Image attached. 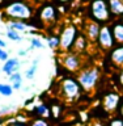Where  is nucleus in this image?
<instances>
[{"instance_id":"nucleus-1","label":"nucleus","mask_w":123,"mask_h":126,"mask_svg":"<svg viewBox=\"0 0 123 126\" xmlns=\"http://www.w3.org/2000/svg\"><path fill=\"white\" fill-rule=\"evenodd\" d=\"M59 94L68 102H73L80 98L82 89L80 84H79L77 79H75L72 76H67V78H62L59 80Z\"/></svg>"},{"instance_id":"nucleus-2","label":"nucleus","mask_w":123,"mask_h":126,"mask_svg":"<svg viewBox=\"0 0 123 126\" xmlns=\"http://www.w3.org/2000/svg\"><path fill=\"white\" fill-rule=\"evenodd\" d=\"M101 78V71L97 67H85L81 68L77 74V81L84 92H92L97 88Z\"/></svg>"},{"instance_id":"nucleus-3","label":"nucleus","mask_w":123,"mask_h":126,"mask_svg":"<svg viewBox=\"0 0 123 126\" xmlns=\"http://www.w3.org/2000/svg\"><path fill=\"white\" fill-rule=\"evenodd\" d=\"M4 13L8 18L16 20V21H24L33 16V8L22 0H17V1L8 4Z\"/></svg>"},{"instance_id":"nucleus-4","label":"nucleus","mask_w":123,"mask_h":126,"mask_svg":"<svg viewBox=\"0 0 123 126\" xmlns=\"http://www.w3.org/2000/svg\"><path fill=\"white\" fill-rule=\"evenodd\" d=\"M79 35V30L76 25L73 24H68L62 29L60 35H59V39H60V50L63 53H67V51H71L73 47V43L76 41Z\"/></svg>"},{"instance_id":"nucleus-5","label":"nucleus","mask_w":123,"mask_h":126,"mask_svg":"<svg viewBox=\"0 0 123 126\" xmlns=\"http://www.w3.org/2000/svg\"><path fill=\"white\" fill-rule=\"evenodd\" d=\"M82 63H84V59L81 54H77L72 50L62 53L60 55V64L69 72H79L82 68Z\"/></svg>"},{"instance_id":"nucleus-6","label":"nucleus","mask_w":123,"mask_h":126,"mask_svg":"<svg viewBox=\"0 0 123 126\" xmlns=\"http://www.w3.org/2000/svg\"><path fill=\"white\" fill-rule=\"evenodd\" d=\"M92 18L96 20V22L108 21L110 18V9L106 0H93L89 7Z\"/></svg>"},{"instance_id":"nucleus-7","label":"nucleus","mask_w":123,"mask_h":126,"mask_svg":"<svg viewBox=\"0 0 123 126\" xmlns=\"http://www.w3.org/2000/svg\"><path fill=\"white\" fill-rule=\"evenodd\" d=\"M121 100H122V96L117 91H111V92L105 93L104 97H102V101H101L102 109L106 113H115V112H118Z\"/></svg>"},{"instance_id":"nucleus-8","label":"nucleus","mask_w":123,"mask_h":126,"mask_svg":"<svg viewBox=\"0 0 123 126\" xmlns=\"http://www.w3.org/2000/svg\"><path fill=\"white\" fill-rule=\"evenodd\" d=\"M97 45L101 50H111L114 45H115V41H114V37H113V32H111V28L109 25H104L101 26L100 29V34H98V38H97Z\"/></svg>"},{"instance_id":"nucleus-9","label":"nucleus","mask_w":123,"mask_h":126,"mask_svg":"<svg viewBox=\"0 0 123 126\" xmlns=\"http://www.w3.org/2000/svg\"><path fill=\"white\" fill-rule=\"evenodd\" d=\"M56 8L51 4H47V5H43L39 11V18L42 20V22L45 24H51L53 21L56 20Z\"/></svg>"},{"instance_id":"nucleus-10","label":"nucleus","mask_w":123,"mask_h":126,"mask_svg":"<svg viewBox=\"0 0 123 126\" xmlns=\"http://www.w3.org/2000/svg\"><path fill=\"white\" fill-rule=\"evenodd\" d=\"M100 24L96 22V21H88L86 22V26L84 29V34L86 39L89 42H97V38H98V34H100Z\"/></svg>"},{"instance_id":"nucleus-11","label":"nucleus","mask_w":123,"mask_h":126,"mask_svg":"<svg viewBox=\"0 0 123 126\" xmlns=\"http://www.w3.org/2000/svg\"><path fill=\"white\" fill-rule=\"evenodd\" d=\"M20 67H21V62H20V59L16 58V57H12V58H8L7 61L4 62V64L1 67V71L7 75V76H11L12 74L18 72Z\"/></svg>"},{"instance_id":"nucleus-12","label":"nucleus","mask_w":123,"mask_h":126,"mask_svg":"<svg viewBox=\"0 0 123 126\" xmlns=\"http://www.w3.org/2000/svg\"><path fill=\"white\" fill-rule=\"evenodd\" d=\"M110 62L117 68H123V45H118L110 50Z\"/></svg>"},{"instance_id":"nucleus-13","label":"nucleus","mask_w":123,"mask_h":126,"mask_svg":"<svg viewBox=\"0 0 123 126\" xmlns=\"http://www.w3.org/2000/svg\"><path fill=\"white\" fill-rule=\"evenodd\" d=\"M88 43H89V41L86 39L85 34H79L76 41H75V43H73L72 51L82 55V53H85V50L88 49Z\"/></svg>"},{"instance_id":"nucleus-14","label":"nucleus","mask_w":123,"mask_h":126,"mask_svg":"<svg viewBox=\"0 0 123 126\" xmlns=\"http://www.w3.org/2000/svg\"><path fill=\"white\" fill-rule=\"evenodd\" d=\"M110 28H111L113 37H114L115 43H118V45H123V22L122 21H117V22H114Z\"/></svg>"},{"instance_id":"nucleus-15","label":"nucleus","mask_w":123,"mask_h":126,"mask_svg":"<svg viewBox=\"0 0 123 126\" xmlns=\"http://www.w3.org/2000/svg\"><path fill=\"white\" fill-rule=\"evenodd\" d=\"M110 13L114 16H123V0H109Z\"/></svg>"},{"instance_id":"nucleus-16","label":"nucleus","mask_w":123,"mask_h":126,"mask_svg":"<svg viewBox=\"0 0 123 126\" xmlns=\"http://www.w3.org/2000/svg\"><path fill=\"white\" fill-rule=\"evenodd\" d=\"M8 81H9V84L12 85V88L14 91L20 89V88H22V84H24V76L18 71V72H14V74H12L11 76H8Z\"/></svg>"},{"instance_id":"nucleus-17","label":"nucleus","mask_w":123,"mask_h":126,"mask_svg":"<svg viewBox=\"0 0 123 126\" xmlns=\"http://www.w3.org/2000/svg\"><path fill=\"white\" fill-rule=\"evenodd\" d=\"M31 110L37 114V116L42 117V118H47L50 116V108L47 106L45 102H38V104H34Z\"/></svg>"},{"instance_id":"nucleus-18","label":"nucleus","mask_w":123,"mask_h":126,"mask_svg":"<svg viewBox=\"0 0 123 126\" xmlns=\"http://www.w3.org/2000/svg\"><path fill=\"white\" fill-rule=\"evenodd\" d=\"M29 28H31L30 24H26L25 21H16V20H13V21H11L9 24H8V29H13L16 32H25Z\"/></svg>"},{"instance_id":"nucleus-19","label":"nucleus","mask_w":123,"mask_h":126,"mask_svg":"<svg viewBox=\"0 0 123 126\" xmlns=\"http://www.w3.org/2000/svg\"><path fill=\"white\" fill-rule=\"evenodd\" d=\"M38 63H39V59L38 58L33 59V61H31L30 67L25 71V75H24V76H25L27 80H33V79L35 78V74H37V70H38Z\"/></svg>"},{"instance_id":"nucleus-20","label":"nucleus","mask_w":123,"mask_h":126,"mask_svg":"<svg viewBox=\"0 0 123 126\" xmlns=\"http://www.w3.org/2000/svg\"><path fill=\"white\" fill-rule=\"evenodd\" d=\"M14 89L12 88L9 83H0V96L3 97H11L13 94Z\"/></svg>"},{"instance_id":"nucleus-21","label":"nucleus","mask_w":123,"mask_h":126,"mask_svg":"<svg viewBox=\"0 0 123 126\" xmlns=\"http://www.w3.org/2000/svg\"><path fill=\"white\" fill-rule=\"evenodd\" d=\"M47 46H49L51 50L60 49V39H59V35H50V37L47 38Z\"/></svg>"},{"instance_id":"nucleus-22","label":"nucleus","mask_w":123,"mask_h":126,"mask_svg":"<svg viewBox=\"0 0 123 126\" xmlns=\"http://www.w3.org/2000/svg\"><path fill=\"white\" fill-rule=\"evenodd\" d=\"M7 37L11 39V41H13V42H20V41H22V35L18 33V32H16L13 29H8L7 30Z\"/></svg>"},{"instance_id":"nucleus-23","label":"nucleus","mask_w":123,"mask_h":126,"mask_svg":"<svg viewBox=\"0 0 123 126\" xmlns=\"http://www.w3.org/2000/svg\"><path fill=\"white\" fill-rule=\"evenodd\" d=\"M43 47H45V45H43V42L41 41V39L37 38V37H33V38H30V46H29V49H27V50L43 49Z\"/></svg>"},{"instance_id":"nucleus-24","label":"nucleus","mask_w":123,"mask_h":126,"mask_svg":"<svg viewBox=\"0 0 123 126\" xmlns=\"http://www.w3.org/2000/svg\"><path fill=\"white\" fill-rule=\"evenodd\" d=\"M29 126H50L49 122H47L46 118H42V117H37V118H33L30 121Z\"/></svg>"},{"instance_id":"nucleus-25","label":"nucleus","mask_w":123,"mask_h":126,"mask_svg":"<svg viewBox=\"0 0 123 126\" xmlns=\"http://www.w3.org/2000/svg\"><path fill=\"white\" fill-rule=\"evenodd\" d=\"M16 110V106L13 105H4L0 108V116H3V114H8V113H12V112H14Z\"/></svg>"},{"instance_id":"nucleus-26","label":"nucleus","mask_w":123,"mask_h":126,"mask_svg":"<svg viewBox=\"0 0 123 126\" xmlns=\"http://www.w3.org/2000/svg\"><path fill=\"white\" fill-rule=\"evenodd\" d=\"M109 126H123V118L114 117L109 121Z\"/></svg>"},{"instance_id":"nucleus-27","label":"nucleus","mask_w":123,"mask_h":126,"mask_svg":"<svg viewBox=\"0 0 123 126\" xmlns=\"http://www.w3.org/2000/svg\"><path fill=\"white\" fill-rule=\"evenodd\" d=\"M50 112L54 116V118H58L59 116H60V113H62V109H60V106H59V105H53V106H51V109H50Z\"/></svg>"},{"instance_id":"nucleus-28","label":"nucleus","mask_w":123,"mask_h":126,"mask_svg":"<svg viewBox=\"0 0 123 126\" xmlns=\"http://www.w3.org/2000/svg\"><path fill=\"white\" fill-rule=\"evenodd\" d=\"M117 81H118V85H119L121 88L123 89V68H121V70H119V72H118Z\"/></svg>"},{"instance_id":"nucleus-29","label":"nucleus","mask_w":123,"mask_h":126,"mask_svg":"<svg viewBox=\"0 0 123 126\" xmlns=\"http://www.w3.org/2000/svg\"><path fill=\"white\" fill-rule=\"evenodd\" d=\"M8 58H9V54H8L4 49H1V47H0V61H1V62H5Z\"/></svg>"},{"instance_id":"nucleus-30","label":"nucleus","mask_w":123,"mask_h":126,"mask_svg":"<svg viewBox=\"0 0 123 126\" xmlns=\"http://www.w3.org/2000/svg\"><path fill=\"white\" fill-rule=\"evenodd\" d=\"M118 116L121 118H123V97L121 100V104H119V108H118Z\"/></svg>"},{"instance_id":"nucleus-31","label":"nucleus","mask_w":123,"mask_h":126,"mask_svg":"<svg viewBox=\"0 0 123 126\" xmlns=\"http://www.w3.org/2000/svg\"><path fill=\"white\" fill-rule=\"evenodd\" d=\"M8 126H27V125L22 124V122H16V121L12 120V122H11V124H8Z\"/></svg>"},{"instance_id":"nucleus-32","label":"nucleus","mask_w":123,"mask_h":126,"mask_svg":"<svg viewBox=\"0 0 123 126\" xmlns=\"http://www.w3.org/2000/svg\"><path fill=\"white\" fill-rule=\"evenodd\" d=\"M18 57H26V54H27V50H24V49H21V50H18Z\"/></svg>"},{"instance_id":"nucleus-33","label":"nucleus","mask_w":123,"mask_h":126,"mask_svg":"<svg viewBox=\"0 0 123 126\" xmlns=\"http://www.w3.org/2000/svg\"><path fill=\"white\" fill-rule=\"evenodd\" d=\"M5 46H7V43L4 42L1 38H0V47H1V49H4V47H5Z\"/></svg>"},{"instance_id":"nucleus-34","label":"nucleus","mask_w":123,"mask_h":126,"mask_svg":"<svg viewBox=\"0 0 123 126\" xmlns=\"http://www.w3.org/2000/svg\"><path fill=\"white\" fill-rule=\"evenodd\" d=\"M59 1H60V3H67L68 0H59Z\"/></svg>"}]
</instances>
